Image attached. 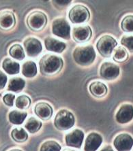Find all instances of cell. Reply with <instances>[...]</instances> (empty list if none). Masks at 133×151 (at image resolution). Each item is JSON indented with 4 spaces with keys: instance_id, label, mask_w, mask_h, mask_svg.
I'll return each mask as SVG.
<instances>
[{
    "instance_id": "obj_26",
    "label": "cell",
    "mask_w": 133,
    "mask_h": 151,
    "mask_svg": "<svg viewBox=\"0 0 133 151\" xmlns=\"http://www.w3.org/2000/svg\"><path fill=\"white\" fill-rule=\"evenodd\" d=\"M113 53V59L117 63H123L128 59V51L123 46H117Z\"/></svg>"
},
{
    "instance_id": "obj_30",
    "label": "cell",
    "mask_w": 133,
    "mask_h": 151,
    "mask_svg": "<svg viewBox=\"0 0 133 151\" xmlns=\"http://www.w3.org/2000/svg\"><path fill=\"white\" fill-rule=\"evenodd\" d=\"M120 43L126 50L133 53V35H123L120 40Z\"/></svg>"
},
{
    "instance_id": "obj_3",
    "label": "cell",
    "mask_w": 133,
    "mask_h": 151,
    "mask_svg": "<svg viewBox=\"0 0 133 151\" xmlns=\"http://www.w3.org/2000/svg\"><path fill=\"white\" fill-rule=\"evenodd\" d=\"M53 123L57 129L66 131L74 125L75 118L70 111L66 109H61L57 112Z\"/></svg>"
},
{
    "instance_id": "obj_6",
    "label": "cell",
    "mask_w": 133,
    "mask_h": 151,
    "mask_svg": "<svg viewBox=\"0 0 133 151\" xmlns=\"http://www.w3.org/2000/svg\"><path fill=\"white\" fill-rule=\"evenodd\" d=\"M68 18L73 24H81L89 21L90 12L85 6L76 4L70 8L68 12Z\"/></svg>"
},
{
    "instance_id": "obj_24",
    "label": "cell",
    "mask_w": 133,
    "mask_h": 151,
    "mask_svg": "<svg viewBox=\"0 0 133 151\" xmlns=\"http://www.w3.org/2000/svg\"><path fill=\"white\" fill-rule=\"evenodd\" d=\"M43 125L42 122L34 116H31L27 120L25 127L30 134H35L40 129Z\"/></svg>"
},
{
    "instance_id": "obj_5",
    "label": "cell",
    "mask_w": 133,
    "mask_h": 151,
    "mask_svg": "<svg viewBox=\"0 0 133 151\" xmlns=\"http://www.w3.org/2000/svg\"><path fill=\"white\" fill-rule=\"evenodd\" d=\"M26 23L28 27L33 32H40L47 24V17L42 11H33L27 17Z\"/></svg>"
},
{
    "instance_id": "obj_13",
    "label": "cell",
    "mask_w": 133,
    "mask_h": 151,
    "mask_svg": "<svg viewBox=\"0 0 133 151\" xmlns=\"http://www.w3.org/2000/svg\"><path fill=\"white\" fill-rule=\"evenodd\" d=\"M133 119V106L130 104H124L119 107L115 114V120L119 124L129 123Z\"/></svg>"
},
{
    "instance_id": "obj_11",
    "label": "cell",
    "mask_w": 133,
    "mask_h": 151,
    "mask_svg": "<svg viewBox=\"0 0 133 151\" xmlns=\"http://www.w3.org/2000/svg\"><path fill=\"white\" fill-rule=\"evenodd\" d=\"M84 137L85 134L83 131L80 129H74L66 135L65 142L68 146L80 149L83 144Z\"/></svg>"
},
{
    "instance_id": "obj_28",
    "label": "cell",
    "mask_w": 133,
    "mask_h": 151,
    "mask_svg": "<svg viewBox=\"0 0 133 151\" xmlns=\"http://www.w3.org/2000/svg\"><path fill=\"white\" fill-rule=\"evenodd\" d=\"M61 146L55 140H47L42 144L40 151H60Z\"/></svg>"
},
{
    "instance_id": "obj_8",
    "label": "cell",
    "mask_w": 133,
    "mask_h": 151,
    "mask_svg": "<svg viewBox=\"0 0 133 151\" xmlns=\"http://www.w3.org/2000/svg\"><path fill=\"white\" fill-rule=\"evenodd\" d=\"M99 73L100 76L106 81L116 79L120 74V68L117 64L112 62L105 61L100 67Z\"/></svg>"
},
{
    "instance_id": "obj_20",
    "label": "cell",
    "mask_w": 133,
    "mask_h": 151,
    "mask_svg": "<svg viewBox=\"0 0 133 151\" xmlns=\"http://www.w3.org/2000/svg\"><path fill=\"white\" fill-rule=\"evenodd\" d=\"M27 114L24 111L14 110L10 111L8 114V120L13 125H20L25 121Z\"/></svg>"
},
{
    "instance_id": "obj_27",
    "label": "cell",
    "mask_w": 133,
    "mask_h": 151,
    "mask_svg": "<svg viewBox=\"0 0 133 151\" xmlns=\"http://www.w3.org/2000/svg\"><path fill=\"white\" fill-rule=\"evenodd\" d=\"M32 100L31 98L26 95H21L17 97L15 101V105L16 107L20 110H25L30 107Z\"/></svg>"
},
{
    "instance_id": "obj_17",
    "label": "cell",
    "mask_w": 133,
    "mask_h": 151,
    "mask_svg": "<svg viewBox=\"0 0 133 151\" xmlns=\"http://www.w3.org/2000/svg\"><path fill=\"white\" fill-rule=\"evenodd\" d=\"M44 43L46 49L51 52L61 53L66 48V44L64 42L50 36L46 37L44 39Z\"/></svg>"
},
{
    "instance_id": "obj_31",
    "label": "cell",
    "mask_w": 133,
    "mask_h": 151,
    "mask_svg": "<svg viewBox=\"0 0 133 151\" xmlns=\"http://www.w3.org/2000/svg\"><path fill=\"white\" fill-rule=\"evenodd\" d=\"M15 99V95L12 93H7L4 95L3 97V101L6 106L9 107H12L14 105V101Z\"/></svg>"
},
{
    "instance_id": "obj_36",
    "label": "cell",
    "mask_w": 133,
    "mask_h": 151,
    "mask_svg": "<svg viewBox=\"0 0 133 151\" xmlns=\"http://www.w3.org/2000/svg\"><path fill=\"white\" fill-rule=\"evenodd\" d=\"M9 151H23L20 149H12V150H10Z\"/></svg>"
},
{
    "instance_id": "obj_29",
    "label": "cell",
    "mask_w": 133,
    "mask_h": 151,
    "mask_svg": "<svg viewBox=\"0 0 133 151\" xmlns=\"http://www.w3.org/2000/svg\"><path fill=\"white\" fill-rule=\"evenodd\" d=\"M121 29L126 33H133V15L128 14L123 18L121 22Z\"/></svg>"
},
{
    "instance_id": "obj_15",
    "label": "cell",
    "mask_w": 133,
    "mask_h": 151,
    "mask_svg": "<svg viewBox=\"0 0 133 151\" xmlns=\"http://www.w3.org/2000/svg\"><path fill=\"white\" fill-rule=\"evenodd\" d=\"M103 139L100 134L96 132H92L87 135L84 144L85 151H96L103 143Z\"/></svg>"
},
{
    "instance_id": "obj_14",
    "label": "cell",
    "mask_w": 133,
    "mask_h": 151,
    "mask_svg": "<svg viewBox=\"0 0 133 151\" xmlns=\"http://www.w3.org/2000/svg\"><path fill=\"white\" fill-rule=\"evenodd\" d=\"M16 25V17L10 10H4L0 12V29L9 31Z\"/></svg>"
},
{
    "instance_id": "obj_1",
    "label": "cell",
    "mask_w": 133,
    "mask_h": 151,
    "mask_svg": "<svg viewBox=\"0 0 133 151\" xmlns=\"http://www.w3.org/2000/svg\"><path fill=\"white\" fill-rule=\"evenodd\" d=\"M64 61L61 57L53 54H46L39 61L40 73L44 76L57 74L61 70Z\"/></svg>"
},
{
    "instance_id": "obj_2",
    "label": "cell",
    "mask_w": 133,
    "mask_h": 151,
    "mask_svg": "<svg viewBox=\"0 0 133 151\" xmlns=\"http://www.w3.org/2000/svg\"><path fill=\"white\" fill-rule=\"evenodd\" d=\"M96 57V52L92 45L77 46L72 52L74 61L81 66L90 65L95 61Z\"/></svg>"
},
{
    "instance_id": "obj_32",
    "label": "cell",
    "mask_w": 133,
    "mask_h": 151,
    "mask_svg": "<svg viewBox=\"0 0 133 151\" xmlns=\"http://www.w3.org/2000/svg\"><path fill=\"white\" fill-rule=\"evenodd\" d=\"M8 81V77L5 73L0 70V90L5 88Z\"/></svg>"
},
{
    "instance_id": "obj_7",
    "label": "cell",
    "mask_w": 133,
    "mask_h": 151,
    "mask_svg": "<svg viewBox=\"0 0 133 151\" xmlns=\"http://www.w3.org/2000/svg\"><path fill=\"white\" fill-rule=\"evenodd\" d=\"M52 33L53 35L68 40L70 38L71 28L68 22L64 18H58L53 21Z\"/></svg>"
},
{
    "instance_id": "obj_19",
    "label": "cell",
    "mask_w": 133,
    "mask_h": 151,
    "mask_svg": "<svg viewBox=\"0 0 133 151\" xmlns=\"http://www.w3.org/2000/svg\"><path fill=\"white\" fill-rule=\"evenodd\" d=\"M2 68L9 75L18 74L20 72V64L8 57L2 61Z\"/></svg>"
},
{
    "instance_id": "obj_34",
    "label": "cell",
    "mask_w": 133,
    "mask_h": 151,
    "mask_svg": "<svg viewBox=\"0 0 133 151\" xmlns=\"http://www.w3.org/2000/svg\"><path fill=\"white\" fill-rule=\"evenodd\" d=\"M100 151H114V150L112 148V146H111L110 145H107L105 146V147H103Z\"/></svg>"
},
{
    "instance_id": "obj_18",
    "label": "cell",
    "mask_w": 133,
    "mask_h": 151,
    "mask_svg": "<svg viewBox=\"0 0 133 151\" xmlns=\"http://www.w3.org/2000/svg\"><path fill=\"white\" fill-rule=\"evenodd\" d=\"M89 89L91 94L96 97H103L108 92V88L106 84L98 81L91 83Z\"/></svg>"
},
{
    "instance_id": "obj_25",
    "label": "cell",
    "mask_w": 133,
    "mask_h": 151,
    "mask_svg": "<svg viewBox=\"0 0 133 151\" xmlns=\"http://www.w3.org/2000/svg\"><path fill=\"white\" fill-rule=\"evenodd\" d=\"M9 55L13 59L19 61H22L25 57V53L23 46L19 44H14L10 46L9 49Z\"/></svg>"
},
{
    "instance_id": "obj_23",
    "label": "cell",
    "mask_w": 133,
    "mask_h": 151,
    "mask_svg": "<svg viewBox=\"0 0 133 151\" xmlns=\"http://www.w3.org/2000/svg\"><path fill=\"white\" fill-rule=\"evenodd\" d=\"M11 137L13 140L18 143L25 142L28 139V134L22 127H15L11 131Z\"/></svg>"
},
{
    "instance_id": "obj_22",
    "label": "cell",
    "mask_w": 133,
    "mask_h": 151,
    "mask_svg": "<svg viewBox=\"0 0 133 151\" xmlns=\"http://www.w3.org/2000/svg\"><path fill=\"white\" fill-rule=\"evenodd\" d=\"M22 74L26 78L35 77L37 74L38 69L36 63L33 61H27L22 65Z\"/></svg>"
},
{
    "instance_id": "obj_9",
    "label": "cell",
    "mask_w": 133,
    "mask_h": 151,
    "mask_svg": "<svg viewBox=\"0 0 133 151\" xmlns=\"http://www.w3.org/2000/svg\"><path fill=\"white\" fill-rule=\"evenodd\" d=\"M92 30L87 25L75 26L72 29V38L77 43H85L91 39Z\"/></svg>"
},
{
    "instance_id": "obj_35",
    "label": "cell",
    "mask_w": 133,
    "mask_h": 151,
    "mask_svg": "<svg viewBox=\"0 0 133 151\" xmlns=\"http://www.w3.org/2000/svg\"><path fill=\"white\" fill-rule=\"evenodd\" d=\"M63 151H77V150H72V149H70V148H66V149H64Z\"/></svg>"
},
{
    "instance_id": "obj_10",
    "label": "cell",
    "mask_w": 133,
    "mask_h": 151,
    "mask_svg": "<svg viewBox=\"0 0 133 151\" xmlns=\"http://www.w3.org/2000/svg\"><path fill=\"white\" fill-rule=\"evenodd\" d=\"M23 46L28 57H35L40 54L43 50V44L38 39L29 37L23 42Z\"/></svg>"
},
{
    "instance_id": "obj_4",
    "label": "cell",
    "mask_w": 133,
    "mask_h": 151,
    "mask_svg": "<svg viewBox=\"0 0 133 151\" xmlns=\"http://www.w3.org/2000/svg\"><path fill=\"white\" fill-rule=\"evenodd\" d=\"M117 45V42L113 37L109 35H104L98 40L96 47L102 57L108 58L112 55Z\"/></svg>"
},
{
    "instance_id": "obj_21",
    "label": "cell",
    "mask_w": 133,
    "mask_h": 151,
    "mask_svg": "<svg viewBox=\"0 0 133 151\" xmlns=\"http://www.w3.org/2000/svg\"><path fill=\"white\" fill-rule=\"evenodd\" d=\"M25 86V80L21 77H14L10 78L8 82V90L14 93H20Z\"/></svg>"
},
{
    "instance_id": "obj_16",
    "label": "cell",
    "mask_w": 133,
    "mask_h": 151,
    "mask_svg": "<svg viewBox=\"0 0 133 151\" xmlns=\"http://www.w3.org/2000/svg\"><path fill=\"white\" fill-rule=\"evenodd\" d=\"M35 114L43 121H47L52 117L53 109L47 102L40 101L35 104L34 108Z\"/></svg>"
},
{
    "instance_id": "obj_33",
    "label": "cell",
    "mask_w": 133,
    "mask_h": 151,
    "mask_svg": "<svg viewBox=\"0 0 133 151\" xmlns=\"http://www.w3.org/2000/svg\"><path fill=\"white\" fill-rule=\"evenodd\" d=\"M53 3L57 4V6H66L70 5V4L72 2V1H66V0H56V1H53Z\"/></svg>"
},
{
    "instance_id": "obj_12",
    "label": "cell",
    "mask_w": 133,
    "mask_h": 151,
    "mask_svg": "<svg viewBox=\"0 0 133 151\" xmlns=\"http://www.w3.org/2000/svg\"><path fill=\"white\" fill-rule=\"evenodd\" d=\"M113 146L117 151H130L133 146V137L126 133L117 135L113 140Z\"/></svg>"
}]
</instances>
